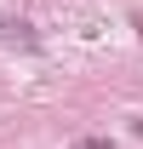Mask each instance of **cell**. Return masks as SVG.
Wrapping results in <instances>:
<instances>
[{"label": "cell", "instance_id": "6da1fadb", "mask_svg": "<svg viewBox=\"0 0 143 149\" xmlns=\"http://www.w3.org/2000/svg\"><path fill=\"white\" fill-rule=\"evenodd\" d=\"M0 35H6V40H23V46H35V35H29V23H12V17H0Z\"/></svg>", "mask_w": 143, "mask_h": 149}]
</instances>
